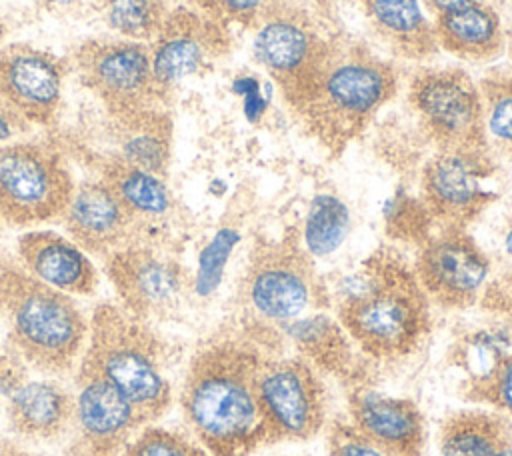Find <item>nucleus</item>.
I'll return each mask as SVG.
<instances>
[{
  "instance_id": "nucleus-1",
  "label": "nucleus",
  "mask_w": 512,
  "mask_h": 456,
  "mask_svg": "<svg viewBox=\"0 0 512 456\" xmlns=\"http://www.w3.org/2000/svg\"><path fill=\"white\" fill-rule=\"evenodd\" d=\"M266 338L228 328L202 342L188 360L180 410L188 432L210 456H250L268 444L256 374Z\"/></svg>"
},
{
  "instance_id": "nucleus-2",
  "label": "nucleus",
  "mask_w": 512,
  "mask_h": 456,
  "mask_svg": "<svg viewBox=\"0 0 512 456\" xmlns=\"http://www.w3.org/2000/svg\"><path fill=\"white\" fill-rule=\"evenodd\" d=\"M430 306L414 268L394 250L382 248L344 278L336 296V320L362 352L396 360L424 342Z\"/></svg>"
},
{
  "instance_id": "nucleus-3",
  "label": "nucleus",
  "mask_w": 512,
  "mask_h": 456,
  "mask_svg": "<svg viewBox=\"0 0 512 456\" xmlns=\"http://www.w3.org/2000/svg\"><path fill=\"white\" fill-rule=\"evenodd\" d=\"M398 90L396 68L370 46L340 32L298 120L338 154L376 118Z\"/></svg>"
},
{
  "instance_id": "nucleus-4",
  "label": "nucleus",
  "mask_w": 512,
  "mask_h": 456,
  "mask_svg": "<svg viewBox=\"0 0 512 456\" xmlns=\"http://www.w3.org/2000/svg\"><path fill=\"white\" fill-rule=\"evenodd\" d=\"M0 318L8 348L42 376L76 370L88 338V318L70 294L34 278L0 256Z\"/></svg>"
},
{
  "instance_id": "nucleus-5",
  "label": "nucleus",
  "mask_w": 512,
  "mask_h": 456,
  "mask_svg": "<svg viewBox=\"0 0 512 456\" xmlns=\"http://www.w3.org/2000/svg\"><path fill=\"white\" fill-rule=\"evenodd\" d=\"M74 374L110 382L144 424H154L172 406L164 342L150 322L114 302L98 304L88 318V338Z\"/></svg>"
},
{
  "instance_id": "nucleus-6",
  "label": "nucleus",
  "mask_w": 512,
  "mask_h": 456,
  "mask_svg": "<svg viewBox=\"0 0 512 456\" xmlns=\"http://www.w3.org/2000/svg\"><path fill=\"white\" fill-rule=\"evenodd\" d=\"M322 282L300 232L260 238L248 256L238 284L244 328L268 338L284 324L308 314L322 300Z\"/></svg>"
},
{
  "instance_id": "nucleus-7",
  "label": "nucleus",
  "mask_w": 512,
  "mask_h": 456,
  "mask_svg": "<svg viewBox=\"0 0 512 456\" xmlns=\"http://www.w3.org/2000/svg\"><path fill=\"white\" fill-rule=\"evenodd\" d=\"M252 30L256 60L298 116L340 32L300 0H270Z\"/></svg>"
},
{
  "instance_id": "nucleus-8",
  "label": "nucleus",
  "mask_w": 512,
  "mask_h": 456,
  "mask_svg": "<svg viewBox=\"0 0 512 456\" xmlns=\"http://www.w3.org/2000/svg\"><path fill=\"white\" fill-rule=\"evenodd\" d=\"M74 178L62 152L40 140L0 146V220L28 228L62 220L74 194Z\"/></svg>"
},
{
  "instance_id": "nucleus-9",
  "label": "nucleus",
  "mask_w": 512,
  "mask_h": 456,
  "mask_svg": "<svg viewBox=\"0 0 512 456\" xmlns=\"http://www.w3.org/2000/svg\"><path fill=\"white\" fill-rule=\"evenodd\" d=\"M406 102L436 152L490 148L480 90L466 70L420 68L410 80Z\"/></svg>"
},
{
  "instance_id": "nucleus-10",
  "label": "nucleus",
  "mask_w": 512,
  "mask_h": 456,
  "mask_svg": "<svg viewBox=\"0 0 512 456\" xmlns=\"http://www.w3.org/2000/svg\"><path fill=\"white\" fill-rule=\"evenodd\" d=\"M256 392L270 442H302L326 426L328 396L318 368L300 354L266 348Z\"/></svg>"
},
{
  "instance_id": "nucleus-11",
  "label": "nucleus",
  "mask_w": 512,
  "mask_h": 456,
  "mask_svg": "<svg viewBox=\"0 0 512 456\" xmlns=\"http://www.w3.org/2000/svg\"><path fill=\"white\" fill-rule=\"evenodd\" d=\"M70 60L80 82L104 104L110 116L164 108L166 94L154 80L146 42L120 36L88 38L72 50Z\"/></svg>"
},
{
  "instance_id": "nucleus-12",
  "label": "nucleus",
  "mask_w": 512,
  "mask_h": 456,
  "mask_svg": "<svg viewBox=\"0 0 512 456\" xmlns=\"http://www.w3.org/2000/svg\"><path fill=\"white\" fill-rule=\"evenodd\" d=\"M496 172L490 148L434 152L420 174V202L440 226L466 228L496 200Z\"/></svg>"
},
{
  "instance_id": "nucleus-13",
  "label": "nucleus",
  "mask_w": 512,
  "mask_h": 456,
  "mask_svg": "<svg viewBox=\"0 0 512 456\" xmlns=\"http://www.w3.org/2000/svg\"><path fill=\"white\" fill-rule=\"evenodd\" d=\"M414 274L430 304L444 310L472 306L490 276V258L460 226H440L422 240Z\"/></svg>"
},
{
  "instance_id": "nucleus-14",
  "label": "nucleus",
  "mask_w": 512,
  "mask_h": 456,
  "mask_svg": "<svg viewBox=\"0 0 512 456\" xmlns=\"http://www.w3.org/2000/svg\"><path fill=\"white\" fill-rule=\"evenodd\" d=\"M104 270L118 304L146 322L174 312L186 290L182 266L156 244L134 242L104 258Z\"/></svg>"
},
{
  "instance_id": "nucleus-15",
  "label": "nucleus",
  "mask_w": 512,
  "mask_h": 456,
  "mask_svg": "<svg viewBox=\"0 0 512 456\" xmlns=\"http://www.w3.org/2000/svg\"><path fill=\"white\" fill-rule=\"evenodd\" d=\"M230 28L194 6L170 10L158 34L148 42L152 74L158 88L170 90L202 72L230 50Z\"/></svg>"
},
{
  "instance_id": "nucleus-16",
  "label": "nucleus",
  "mask_w": 512,
  "mask_h": 456,
  "mask_svg": "<svg viewBox=\"0 0 512 456\" xmlns=\"http://www.w3.org/2000/svg\"><path fill=\"white\" fill-rule=\"evenodd\" d=\"M0 396L10 430L24 440H58L74 416V394L52 378H32L28 364L10 348L0 352Z\"/></svg>"
},
{
  "instance_id": "nucleus-17",
  "label": "nucleus",
  "mask_w": 512,
  "mask_h": 456,
  "mask_svg": "<svg viewBox=\"0 0 512 456\" xmlns=\"http://www.w3.org/2000/svg\"><path fill=\"white\" fill-rule=\"evenodd\" d=\"M74 382V416L66 432V456H122L146 424L110 382L88 374H74Z\"/></svg>"
},
{
  "instance_id": "nucleus-18",
  "label": "nucleus",
  "mask_w": 512,
  "mask_h": 456,
  "mask_svg": "<svg viewBox=\"0 0 512 456\" xmlns=\"http://www.w3.org/2000/svg\"><path fill=\"white\" fill-rule=\"evenodd\" d=\"M66 62L32 44L0 46V98L28 124H54L64 92Z\"/></svg>"
},
{
  "instance_id": "nucleus-19",
  "label": "nucleus",
  "mask_w": 512,
  "mask_h": 456,
  "mask_svg": "<svg viewBox=\"0 0 512 456\" xmlns=\"http://www.w3.org/2000/svg\"><path fill=\"white\" fill-rule=\"evenodd\" d=\"M62 224L72 242L102 260L138 242L132 216L98 176L76 184Z\"/></svg>"
},
{
  "instance_id": "nucleus-20",
  "label": "nucleus",
  "mask_w": 512,
  "mask_h": 456,
  "mask_svg": "<svg viewBox=\"0 0 512 456\" xmlns=\"http://www.w3.org/2000/svg\"><path fill=\"white\" fill-rule=\"evenodd\" d=\"M348 414V422L388 456H422L424 416L412 400L358 388L350 394Z\"/></svg>"
},
{
  "instance_id": "nucleus-21",
  "label": "nucleus",
  "mask_w": 512,
  "mask_h": 456,
  "mask_svg": "<svg viewBox=\"0 0 512 456\" xmlns=\"http://www.w3.org/2000/svg\"><path fill=\"white\" fill-rule=\"evenodd\" d=\"M18 262L44 284L70 294L90 296L98 288V272L88 254L52 230H32L18 238Z\"/></svg>"
},
{
  "instance_id": "nucleus-22",
  "label": "nucleus",
  "mask_w": 512,
  "mask_h": 456,
  "mask_svg": "<svg viewBox=\"0 0 512 456\" xmlns=\"http://www.w3.org/2000/svg\"><path fill=\"white\" fill-rule=\"evenodd\" d=\"M376 40L402 60L424 62L438 54L432 22L418 0H354Z\"/></svg>"
},
{
  "instance_id": "nucleus-23",
  "label": "nucleus",
  "mask_w": 512,
  "mask_h": 456,
  "mask_svg": "<svg viewBox=\"0 0 512 456\" xmlns=\"http://www.w3.org/2000/svg\"><path fill=\"white\" fill-rule=\"evenodd\" d=\"M98 178L132 216L138 228V242H144L146 232L168 222L174 200L162 176L108 154L98 162Z\"/></svg>"
},
{
  "instance_id": "nucleus-24",
  "label": "nucleus",
  "mask_w": 512,
  "mask_h": 456,
  "mask_svg": "<svg viewBox=\"0 0 512 456\" xmlns=\"http://www.w3.org/2000/svg\"><path fill=\"white\" fill-rule=\"evenodd\" d=\"M432 28L438 48L468 62L494 60L506 46L502 20L486 0L436 14Z\"/></svg>"
},
{
  "instance_id": "nucleus-25",
  "label": "nucleus",
  "mask_w": 512,
  "mask_h": 456,
  "mask_svg": "<svg viewBox=\"0 0 512 456\" xmlns=\"http://www.w3.org/2000/svg\"><path fill=\"white\" fill-rule=\"evenodd\" d=\"M112 156L142 170L166 176L172 158L174 126L166 108H146L110 116Z\"/></svg>"
},
{
  "instance_id": "nucleus-26",
  "label": "nucleus",
  "mask_w": 512,
  "mask_h": 456,
  "mask_svg": "<svg viewBox=\"0 0 512 456\" xmlns=\"http://www.w3.org/2000/svg\"><path fill=\"white\" fill-rule=\"evenodd\" d=\"M512 442L506 416L486 408L452 412L438 430V456H496Z\"/></svg>"
},
{
  "instance_id": "nucleus-27",
  "label": "nucleus",
  "mask_w": 512,
  "mask_h": 456,
  "mask_svg": "<svg viewBox=\"0 0 512 456\" xmlns=\"http://www.w3.org/2000/svg\"><path fill=\"white\" fill-rule=\"evenodd\" d=\"M350 226L348 206L330 192L316 194L308 206L300 240L312 258L332 254L346 238Z\"/></svg>"
},
{
  "instance_id": "nucleus-28",
  "label": "nucleus",
  "mask_w": 512,
  "mask_h": 456,
  "mask_svg": "<svg viewBox=\"0 0 512 456\" xmlns=\"http://www.w3.org/2000/svg\"><path fill=\"white\" fill-rule=\"evenodd\" d=\"M278 334H284L300 350V356L310 360L316 368L320 360H330L332 366L344 350L348 336L338 320H332L322 312L304 314L284 324Z\"/></svg>"
},
{
  "instance_id": "nucleus-29",
  "label": "nucleus",
  "mask_w": 512,
  "mask_h": 456,
  "mask_svg": "<svg viewBox=\"0 0 512 456\" xmlns=\"http://www.w3.org/2000/svg\"><path fill=\"white\" fill-rule=\"evenodd\" d=\"M164 0H102V18L120 38L150 42L168 16Z\"/></svg>"
},
{
  "instance_id": "nucleus-30",
  "label": "nucleus",
  "mask_w": 512,
  "mask_h": 456,
  "mask_svg": "<svg viewBox=\"0 0 512 456\" xmlns=\"http://www.w3.org/2000/svg\"><path fill=\"white\" fill-rule=\"evenodd\" d=\"M488 140L512 158V70L492 68L478 82Z\"/></svg>"
},
{
  "instance_id": "nucleus-31",
  "label": "nucleus",
  "mask_w": 512,
  "mask_h": 456,
  "mask_svg": "<svg viewBox=\"0 0 512 456\" xmlns=\"http://www.w3.org/2000/svg\"><path fill=\"white\" fill-rule=\"evenodd\" d=\"M122 456H210L190 434L146 424L124 448Z\"/></svg>"
},
{
  "instance_id": "nucleus-32",
  "label": "nucleus",
  "mask_w": 512,
  "mask_h": 456,
  "mask_svg": "<svg viewBox=\"0 0 512 456\" xmlns=\"http://www.w3.org/2000/svg\"><path fill=\"white\" fill-rule=\"evenodd\" d=\"M236 242H238V232L232 228H222L200 252L198 274L194 280V290L198 296H210L218 288L228 254L232 252Z\"/></svg>"
},
{
  "instance_id": "nucleus-33",
  "label": "nucleus",
  "mask_w": 512,
  "mask_h": 456,
  "mask_svg": "<svg viewBox=\"0 0 512 456\" xmlns=\"http://www.w3.org/2000/svg\"><path fill=\"white\" fill-rule=\"evenodd\" d=\"M192 6L224 26L254 28L270 0H190Z\"/></svg>"
},
{
  "instance_id": "nucleus-34",
  "label": "nucleus",
  "mask_w": 512,
  "mask_h": 456,
  "mask_svg": "<svg viewBox=\"0 0 512 456\" xmlns=\"http://www.w3.org/2000/svg\"><path fill=\"white\" fill-rule=\"evenodd\" d=\"M328 452L330 456H388L350 422H338L330 428Z\"/></svg>"
},
{
  "instance_id": "nucleus-35",
  "label": "nucleus",
  "mask_w": 512,
  "mask_h": 456,
  "mask_svg": "<svg viewBox=\"0 0 512 456\" xmlns=\"http://www.w3.org/2000/svg\"><path fill=\"white\" fill-rule=\"evenodd\" d=\"M478 398L490 402L492 406L512 416V352L504 356L496 374L486 384V388L478 394Z\"/></svg>"
},
{
  "instance_id": "nucleus-36",
  "label": "nucleus",
  "mask_w": 512,
  "mask_h": 456,
  "mask_svg": "<svg viewBox=\"0 0 512 456\" xmlns=\"http://www.w3.org/2000/svg\"><path fill=\"white\" fill-rule=\"evenodd\" d=\"M30 126L0 98V146L16 140Z\"/></svg>"
},
{
  "instance_id": "nucleus-37",
  "label": "nucleus",
  "mask_w": 512,
  "mask_h": 456,
  "mask_svg": "<svg viewBox=\"0 0 512 456\" xmlns=\"http://www.w3.org/2000/svg\"><path fill=\"white\" fill-rule=\"evenodd\" d=\"M428 10L436 16V14H442V12H448V10H456V8H462L466 4H472V2H478V0H424Z\"/></svg>"
},
{
  "instance_id": "nucleus-38",
  "label": "nucleus",
  "mask_w": 512,
  "mask_h": 456,
  "mask_svg": "<svg viewBox=\"0 0 512 456\" xmlns=\"http://www.w3.org/2000/svg\"><path fill=\"white\" fill-rule=\"evenodd\" d=\"M0 456H38V454L22 448L16 442H2L0 444Z\"/></svg>"
},
{
  "instance_id": "nucleus-39",
  "label": "nucleus",
  "mask_w": 512,
  "mask_h": 456,
  "mask_svg": "<svg viewBox=\"0 0 512 456\" xmlns=\"http://www.w3.org/2000/svg\"><path fill=\"white\" fill-rule=\"evenodd\" d=\"M50 6H54V8H68V6H72L76 0H46Z\"/></svg>"
},
{
  "instance_id": "nucleus-40",
  "label": "nucleus",
  "mask_w": 512,
  "mask_h": 456,
  "mask_svg": "<svg viewBox=\"0 0 512 456\" xmlns=\"http://www.w3.org/2000/svg\"><path fill=\"white\" fill-rule=\"evenodd\" d=\"M496 456H512V442H508L506 446H502Z\"/></svg>"
},
{
  "instance_id": "nucleus-41",
  "label": "nucleus",
  "mask_w": 512,
  "mask_h": 456,
  "mask_svg": "<svg viewBox=\"0 0 512 456\" xmlns=\"http://www.w3.org/2000/svg\"><path fill=\"white\" fill-rule=\"evenodd\" d=\"M506 248H508V252L512 254V232L506 236Z\"/></svg>"
},
{
  "instance_id": "nucleus-42",
  "label": "nucleus",
  "mask_w": 512,
  "mask_h": 456,
  "mask_svg": "<svg viewBox=\"0 0 512 456\" xmlns=\"http://www.w3.org/2000/svg\"><path fill=\"white\" fill-rule=\"evenodd\" d=\"M2 38H4V26H2V22H0V44H2Z\"/></svg>"
},
{
  "instance_id": "nucleus-43",
  "label": "nucleus",
  "mask_w": 512,
  "mask_h": 456,
  "mask_svg": "<svg viewBox=\"0 0 512 456\" xmlns=\"http://www.w3.org/2000/svg\"><path fill=\"white\" fill-rule=\"evenodd\" d=\"M508 46H510V54H512V30H510V36H508Z\"/></svg>"
}]
</instances>
